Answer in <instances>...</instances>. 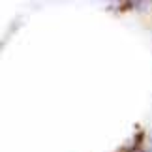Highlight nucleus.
I'll return each mask as SVG.
<instances>
[{"mask_svg": "<svg viewBox=\"0 0 152 152\" xmlns=\"http://www.w3.org/2000/svg\"><path fill=\"white\" fill-rule=\"evenodd\" d=\"M132 152H141V150H132Z\"/></svg>", "mask_w": 152, "mask_h": 152, "instance_id": "nucleus-1", "label": "nucleus"}]
</instances>
